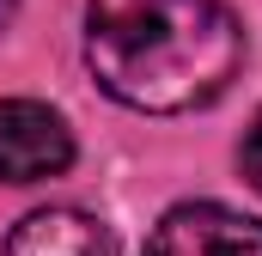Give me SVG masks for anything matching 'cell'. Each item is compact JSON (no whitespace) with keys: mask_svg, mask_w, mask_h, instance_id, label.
<instances>
[{"mask_svg":"<svg viewBox=\"0 0 262 256\" xmlns=\"http://www.w3.org/2000/svg\"><path fill=\"white\" fill-rule=\"evenodd\" d=\"M85 61L116 104L177 116L238 79L244 25L220 0H92Z\"/></svg>","mask_w":262,"mask_h":256,"instance_id":"cell-1","label":"cell"},{"mask_svg":"<svg viewBox=\"0 0 262 256\" xmlns=\"http://www.w3.org/2000/svg\"><path fill=\"white\" fill-rule=\"evenodd\" d=\"M73 165V134L49 104L6 98L0 104V183H43Z\"/></svg>","mask_w":262,"mask_h":256,"instance_id":"cell-2","label":"cell"},{"mask_svg":"<svg viewBox=\"0 0 262 256\" xmlns=\"http://www.w3.org/2000/svg\"><path fill=\"white\" fill-rule=\"evenodd\" d=\"M146 256H262V220L220 201H183L152 226Z\"/></svg>","mask_w":262,"mask_h":256,"instance_id":"cell-3","label":"cell"},{"mask_svg":"<svg viewBox=\"0 0 262 256\" xmlns=\"http://www.w3.org/2000/svg\"><path fill=\"white\" fill-rule=\"evenodd\" d=\"M6 256H116V238L79 207H37L12 226Z\"/></svg>","mask_w":262,"mask_h":256,"instance_id":"cell-4","label":"cell"},{"mask_svg":"<svg viewBox=\"0 0 262 256\" xmlns=\"http://www.w3.org/2000/svg\"><path fill=\"white\" fill-rule=\"evenodd\" d=\"M238 159H244V177L262 189V110H256V122H250V134H244V153Z\"/></svg>","mask_w":262,"mask_h":256,"instance_id":"cell-5","label":"cell"},{"mask_svg":"<svg viewBox=\"0 0 262 256\" xmlns=\"http://www.w3.org/2000/svg\"><path fill=\"white\" fill-rule=\"evenodd\" d=\"M0 18H12V0H0Z\"/></svg>","mask_w":262,"mask_h":256,"instance_id":"cell-6","label":"cell"}]
</instances>
